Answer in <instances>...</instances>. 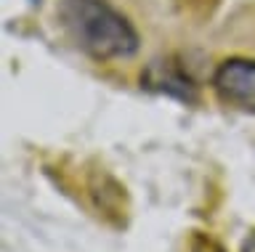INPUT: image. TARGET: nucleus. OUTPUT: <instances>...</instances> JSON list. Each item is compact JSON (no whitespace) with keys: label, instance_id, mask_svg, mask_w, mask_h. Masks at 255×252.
Returning a JSON list of instances; mask_svg holds the SVG:
<instances>
[{"label":"nucleus","instance_id":"1","mask_svg":"<svg viewBox=\"0 0 255 252\" xmlns=\"http://www.w3.org/2000/svg\"><path fill=\"white\" fill-rule=\"evenodd\" d=\"M59 19L72 43L96 61L130 59L141 48V37L130 19L109 0H61Z\"/></svg>","mask_w":255,"mask_h":252},{"label":"nucleus","instance_id":"2","mask_svg":"<svg viewBox=\"0 0 255 252\" xmlns=\"http://www.w3.org/2000/svg\"><path fill=\"white\" fill-rule=\"evenodd\" d=\"M213 90L226 106L255 114V59L231 56L213 72Z\"/></svg>","mask_w":255,"mask_h":252},{"label":"nucleus","instance_id":"3","mask_svg":"<svg viewBox=\"0 0 255 252\" xmlns=\"http://www.w3.org/2000/svg\"><path fill=\"white\" fill-rule=\"evenodd\" d=\"M141 88L159 93V96H170L178 98L183 104L197 101V85L194 80L183 72V67L173 59H157L146 64V69L141 72Z\"/></svg>","mask_w":255,"mask_h":252},{"label":"nucleus","instance_id":"4","mask_svg":"<svg viewBox=\"0 0 255 252\" xmlns=\"http://www.w3.org/2000/svg\"><path fill=\"white\" fill-rule=\"evenodd\" d=\"M239 252H255V228L247 234V239L242 242V250H239Z\"/></svg>","mask_w":255,"mask_h":252},{"label":"nucleus","instance_id":"5","mask_svg":"<svg viewBox=\"0 0 255 252\" xmlns=\"http://www.w3.org/2000/svg\"><path fill=\"white\" fill-rule=\"evenodd\" d=\"M29 3H40V0H29Z\"/></svg>","mask_w":255,"mask_h":252}]
</instances>
